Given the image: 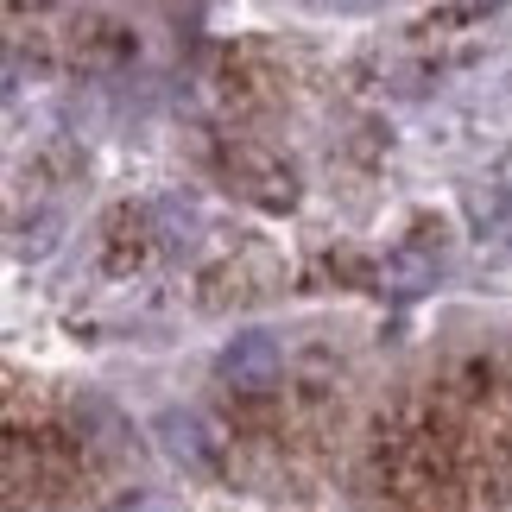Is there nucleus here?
Masks as SVG:
<instances>
[{
	"label": "nucleus",
	"instance_id": "2",
	"mask_svg": "<svg viewBox=\"0 0 512 512\" xmlns=\"http://www.w3.org/2000/svg\"><path fill=\"white\" fill-rule=\"evenodd\" d=\"M159 430H165V449H171V456H203V443H196V418H177V411H165V418H159Z\"/></svg>",
	"mask_w": 512,
	"mask_h": 512
},
{
	"label": "nucleus",
	"instance_id": "1",
	"mask_svg": "<svg viewBox=\"0 0 512 512\" xmlns=\"http://www.w3.org/2000/svg\"><path fill=\"white\" fill-rule=\"evenodd\" d=\"M215 373H222L228 386H241V392H266V386H279L285 354H279V342H272V336L247 329V336H234L222 354H215Z\"/></svg>",
	"mask_w": 512,
	"mask_h": 512
}]
</instances>
